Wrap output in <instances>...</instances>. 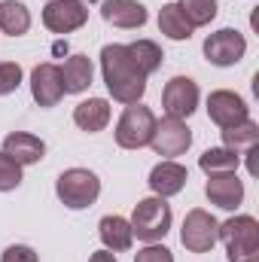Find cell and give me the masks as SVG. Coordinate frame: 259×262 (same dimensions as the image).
<instances>
[{"label": "cell", "mask_w": 259, "mask_h": 262, "mask_svg": "<svg viewBox=\"0 0 259 262\" xmlns=\"http://www.w3.org/2000/svg\"><path fill=\"white\" fill-rule=\"evenodd\" d=\"M101 73L107 92L119 104H137L146 92V73L134 64L128 46L122 43H110L101 49Z\"/></svg>", "instance_id": "cell-1"}, {"label": "cell", "mask_w": 259, "mask_h": 262, "mask_svg": "<svg viewBox=\"0 0 259 262\" xmlns=\"http://www.w3.org/2000/svg\"><path fill=\"white\" fill-rule=\"evenodd\" d=\"M220 241L226 244L229 262H259V223L241 213L220 223Z\"/></svg>", "instance_id": "cell-2"}, {"label": "cell", "mask_w": 259, "mask_h": 262, "mask_svg": "<svg viewBox=\"0 0 259 262\" xmlns=\"http://www.w3.org/2000/svg\"><path fill=\"white\" fill-rule=\"evenodd\" d=\"M128 223H131V232H134L140 241L156 244V241H162V238L168 235V229H171V204L159 195L143 198V201L134 204V213H131Z\"/></svg>", "instance_id": "cell-3"}, {"label": "cell", "mask_w": 259, "mask_h": 262, "mask_svg": "<svg viewBox=\"0 0 259 262\" xmlns=\"http://www.w3.org/2000/svg\"><path fill=\"white\" fill-rule=\"evenodd\" d=\"M55 192H58L64 207L82 210V207H92L98 201V195H101V180L89 168H67V171H61V177L55 180Z\"/></svg>", "instance_id": "cell-4"}, {"label": "cell", "mask_w": 259, "mask_h": 262, "mask_svg": "<svg viewBox=\"0 0 259 262\" xmlns=\"http://www.w3.org/2000/svg\"><path fill=\"white\" fill-rule=\"evenodd\" d=\"M156 128V116L149 107H143L140 101L128 104L125 113L119 116L116 122V143L122 149H140V146H149V137Z\"/></svg>", "instance_id": "cell-5"}, {"label": "cell", "mask_w": 259, "mask_h": 262, "mask_svg": "<svg viewBox=\"0 0 259 262\" xmlns=\"http://www.w3.org/2000/svg\"><path fill=\"white\" fill-rule=\"evenodd\" d=\"M180 241L189 253H210L220 241V223L201 210V207H192L183 220V229H180Z\"/></svg>", "instance_id": "cell-6"}, {"label": "cell", "mask_w": 259, "mask_h": 262, "mask_svg": "<svg viewBox=\"0 0 259 262\" xmlns=\"http://www.w3.org/2000/svg\"><path fill=\"white\" fill-rule=\"evenodd\" d=\"M149 146L165 156V159H174V156H183L189 146H192V131L186 128L183 119H174V116H165V119H156V128L149 137Z\"/></svg>", "instance_id": "cell-7"}, {"label": "cell", "mask_w": 259, "mask_h": 262, "mask_svg": "<svg viewBox=\"0 0 259 262\" xmlns=\"http://www.w3.org/2000/svg\"><path fill=\"white\" fill-rule=\"evenodd\" d=\"M244 52H247V40L235 28H223V31H217L204 40V58L217 67L238 64L244 58Z\"/></svg>", "instance_id": "cell-8"}, {"label": "cell", "mask_w": 259, "mask_h": 262, "mask_svg": "<svg viewBox=\"0 0 259 262\" xmlns=\"http://www.w3.org/2000/svg\"><path fill=\"white\" fill-rule=\"evenodd\" d=\"M85 21H89V9L82 0H46V6H43V25L52 34L79 31Z\"/></svg>", "instance_id": "cell-9"}, {"label": "cell", "mask_w": 259, "mask_h": 262, "mask_svg": "<svg viewBox=\"0 0 259 262\" xmlns=\"http://www.w3.org/2000/svg\"><path fill=\"white\" fill-rule=\"evenodd\" d=\"M162 107H165V113L174 116V119L192 116L195 107H198V85H195V79H189V76H174V79H168L165 89H162Z\"/></svg>", "instance_id": "cell-10"}, {"label": "cell", "mask_w": 259, "mask_h": 262, "mask_svg": "<svg viewBox=\"0 0 259 262\" xmlns=\"http://www.w3.org/2000/svg\"><path fill=\"white\" fill-rule=\"evenodd\" d=\"M207 116L220 128H232V125L247 119V101L229 89H217L207 95Z\"/></svg>", "instance_id": "cell-11"}, {"label": "cell", "mask_w": 259, "mask_h": 262, "mask_svg": "<svg viewBox=\"0 0 259 262\" xmlns=\"http://www.w3.org/2000/svg\"><path fill=\"white\" fill-rule=\"evenodd\" d=\"M31 95L40 107H55L64 98V82H61V67L52 61L34 67L31 73Z\"/></svg>", "instance_id": "cell-12"}, {"label": "cell", "mask_w": 259, "mask_h": 262, "mask_svg": "<svg viewBox=\"0 0 259 262\" xmlns=\"http://www.w3.org/2000/svg\"><path fill=\"white\" fill-rule=\"evenodd\" d=\"M204 195L210 198V204H217V207H223V210H235V207L244 201V183L238 180L235 171L207 174Z\"/></svg>", "instance_id": "cell-13"}, {"label": "cell", "mask_w": 259, "mask_h": 262, "mask_svg": "<svg viewBox=\"0 0 259 262\" xmlns=\"http://www.w3.org/2000/svg\"><path fill=\"white\" fill-rule=\"evenodd\" d=\"M186 180H189V171L180 162H174V159H165V162H159L149 171V189L159 198H171L177 192H183Z\"/></svg>", "instance_id": "cell-14"}, {"label": "cell", "mask_w": 259, "mask_h": 262, "mask_svg": "<svg viewBox=\"0 0 259 262\" xmlns=\"http://www.w3.org/2000/svg\"><path fill=\"white\" fill-rule=\"evenodd\" d=\"M101 18L113 28H143L146 25V9L137 0H104L101 3Z\"/></svg>", "instance_id": "cell-15"}, {"label": "cell", "mask_w": 259, "mask_h": 262, "mask_svg": "<svg viewBox=\"0 0 259 262\" xmlns=\"http://www.w3.org/2000/svg\"><path fill=\"white\" fill-rule=\"evenodd\" d=\"M3 152L9 159H15L21 168L25 165H37L43 156H46V143L37 137V134H28V131H12L3 137Z\"/></svg>", "instance_id": "cell-16"}, {"label": "cell", "mask_w": 259, "mask_h": 262, "mask_svg": "<svg viewBox=\"0 0 259 262\" xmlns=\"http://www.w3.org/2000/svg\"><path fill=\"white\" fill-rule=\"evenodd\" d=\"M73 122H76L82 131H89V134L104 131L107 122H110V101H104V98H89V101L76 104Z\"/></svg>", "instance_id": "cell-17"}, {"label": "cell", "mask_w": 259, "mask_h": 262, "mask_svg": "<svg viewBox=\"0 0 259 262\" xmlns=\"http://www.w3.org/2000/svg\"><path fill=\"white\" fill-rule=\"evenodd\" d=\"M98 235H101L104 247H107V250H113V253L128 250L131 241H134L131 223L125 220V216H104V220L98 223Z\"/></svg>", "instance_id": "cell-18"}, {"label": "cell", "mask_w": 259, "mask_h": 262, "mask_svg": "<svg viewBox=\"0 0 259 262\" xmlns=\"http://www.w3.org/2000/svg\"><path fill=\"white\" fill-rule=\"evenodd\" d=\"M61 82L64 95H79L92 85V61L85 55H70L61 67Z\"/></svg>", "instance_id": "cell-19"}, {"label": "cell", "mask_w": 259, "mask_h": 262, "mask_svg": "<svg viewBox=\"0 0 259 262\" xmlns=\"http://www.w3.org/2000/svg\"><path fill=\"white\" fill-rule=\"evenodd\" d=\"M31 28V12L18 0H0V31L9 37H21Z\"/></svg>", "instance_id": "cell-20"}, {"label": "cell", "mask_w": 259, "mask_h": 262, "mask_svg": "<svg viewBox=\"0 0 259 262\" xmlns=\"http://www.w3.org/2000/svg\"><path fill=\"white\" fill-rule=\"evenodd\" d=\"M259 143V125L247 116L244 122H238V125H232V128H223V146L226 149H232V152H247V149H253Z\"/></svg>", "instance_id": "cell-21"}, {"label": "cell", "mask_w": 259, "mask_h": 262, "mask_svg": "<svg viewBox=\"0 0 259 262\" xmlns=\"http://www.w3.org/2000/svg\"><path fill=\"white\" fill-rule=\"evenodd\" d=\"M159 31H162L168 40H189L195 28L186 21V15L180 12L177 3H165L162 12H159Z\"/></svg>", "instance_id": "cell-22"}, {"label": "cell", "mask_w": 259, "mask_h": 262, "mask_svg": "<svg viewBox=\"0 0 259 262\" xmlns=\"http://www.w3.org/2000/svg\"><path fill=\"white\" fill-rule=\"evenodd\" d=\"M241 165V156L226 149V146H213V149H204L198 156V168L204 174H223V171H238Z\"/></svg>", "instance_id": "cell-23"}, {"label": "cell", "mask_w": 259, "mask_h": 262, "mask_svg": "<svg viewBox=\"0 0 259 262\" xmlns=\"http://www.w3.org/2000/svg\"><path fill=\"white\" fill-rule=\"evenodd\" d=\"M128 52L131 58H134V64L140 67L146 76L149 73H156L159 67H162V49H159V43H153V40H137V43H128Z\"/></svg>", "instance_id": "cell-24"}, {"label": "cell", "mask_w": 259, "mask_h": 262, "mask_svg": "<svg viewBox=\"0 0 259 262\" xmlns=\"http://www.w3.org/2000/svg\"><path fill=\"white\" fill-rule=\"evenodd\" d=\"M180 12L186 15V21L192 28H201V25H210L217 18V0H177Z\"/></svg>", "instance_id": "cell-25"}, {"label": "cell", "mask_w": 259, "mask_h": 262, "mask_svg": "<svg viewBox=\"0 0 259 262\" xmlns=\"http://www.w3.org/2000/svg\"><path fill=\"white\" fill-rule=\"evenodd\" d=\"M21 183V165L0 149V192H12Z\"/></svg>", "instance_id": "cell-26"}, {"label": "cell", "mask_w": 259, "mask_h": 262, "mask_svg": "<svg viewBox=\"0 0 259 262\" xmlns=\"http://www.w3.org/2000/svg\"><path fill=\"white\" fill-rule=\"evenodd\" d=\"M18 85H21V64L3 61V64H0V98H3V95H12Z\"/></svg>", "instance_id": "cell-27"}, {"label": "cell", "mask_w": 259, "mask_h": 262, "mask_svg": "<svg viewBox=\"0 0 259 262\" xmlns=\"http://www.w3.org/2000/svg\"><path fill=\"white\" fill-rule=\"evenodd\" d=\"M134 262H174V253L162 244H146L143 250H137Z\"/></svg>", "instance_id": "cell-28"}, {"label": "cell", "mask_w": 259, "mask_h": 262, "mask_svg": "<svg viewBox=\"0 0 259 262\" xmlns=\"http://www.w3.org/2000/svg\"><path fill=\"white\" fill-rule=\"evenodd\" d=\"M0 262H40V259H37V253L28 244H12V247L3 250V259Z\"/></svg>", "instance_id": "cell-29"}, {"label": "cell", "mask_w": 259, "mask_h": 262, "mask_svg": "<svg viewBox=\"0 0 259 262\" xmlns=\"http://www.w3.org/2000/svg\"><path fill=\"white\" fill-rule=\"evenodd\" d=\"M89 262H116V253L104 247V250H98V253H92V256H89Z\"/></svg>", "instance_id": "cell-30"}]
</instances>
